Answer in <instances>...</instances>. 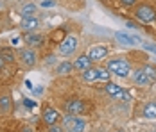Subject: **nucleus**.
Segmentation results:
<instances>
[{
  "mask_svg": "<svg viewBox=\"0 0 156 132\" xmlns=\"http://www.w3.org/2000/svg\"><path fill=\"white\" fill-rule=\"evenodd\" d=\"M77 46H79V39L76 36H66L58 46V54L61 57H72L77 52Z\"/></svg>",
  "mask_w": 156,
  "mask_h": 132,
  "instance_id": "nucleus-3",
  "label": "nucleus"
},
{
  "mask_svg": "<svg viewBox=\"0 0 156 132\" xmlns=\"http://www.w3.org/2000/svg\"><path fill=\"white\" fill-rule=\"evenodd\" d=\"M43 93V88H36V95H41Z\"/></svg>",
  "mask_w": 156,
  "mask_h": 132,
  "instance_id": "nucleus-33",
  "label": "nucleus"
},
{
  "mask_svg": "<svg viewBox=\"0 0 156 132\" xmlns=\"http://www.w3.org/2000/svg\"><path fill=\"white\" fill-rule=\"evenodd\" d=\"M72 72H74V63H70V61H63L56 66V73L58 75H68Z\"/></svg>",
  "mask_w": 156,
  "mask_h": 132,
  "instance_id": "nucleus-18",
  "label": "nucleus"
},
{
  "mask_svg": "<svg viewBox=\"0 0 156 132\" xmlns=\"http://www.w3.org/2000/svg\"><path fill=\"white\" fill-rule=\"evenodd\" d=\"M119 100H124V102H129L131 100V93L127 91V89H122V95H120V98Z\"/></svg>",
  "mask_w": 156,
  "mask_h": 132,
  "instance_id": "nucleus-27",
  "label": "nucleus"
},
{
  "mask_svg": "<svg viewBox=\"0 0 156 132\" xmlns=\"http://www.w3.org/2000/svg\"><path fill=\"white\" fill-rule=\"evenodd\" d=\"M56 2L54 0H41V7H54Z\"/></svg>",
  "mask_w": 156,
  "mask_h": 132,
  "instance_id": "nucleus-28",
  "label": "nucleus"
},
{
  "mask_svg": "<svg viewBox=\"0 0 156 132\" xmlns=\"http://www.w3.org/2000/svg\"><path fill=\"white\" fill-rule=\"evenodd\" d=\"M25 86H27L29 89H32V84H31V80H25Z\"/></svg>",
  "mask_w": 156,
  "mask_h": 132,
  "instance_id": "nucleus-34",
  "label": "nucleus"
},
{
  "mask_svg": "<svg viewBox=\"0 0 156 132\" xmlns=\"http://www.w3.org/2000/svg\"><path fill=\"white\" fill-rule=\"evenodd\" d=\"M81 75H83V80H86V82H97V66H92V68L81 72Z\"/></svg>",
  "mask_w": 156,
  "mask_h": 132,
  "instance_id": "nucleus-19",
  "label": "nucleus"
},
{
  "mask_svg": "<svg viewBox=\"0 0 156 132\" xmlns=\"http://www.w3.org/2000/svg\"><path fill=\"white\" fill-rule=\"evenodd\" d=\"M23 105H25L27 109H32V107H34L36 103L32 102V100H29V98H23Z\"/></svg>",
  "mask_w": 156,
  "mask_h": 132,
  "instance_id": "nucleus-29",
  "label": "nucleus"
},
{
  "mask_svg": "<svg viewBox=\"0 0 156 132\" xmlns=\"http://www.w3.org/2000/svg\"><path fill=\"white\" fill-rule=\"evenodd\" d=\"M142 116L147 118V120H156V102L154 100H149V102L144 105V109H142Z\"/></svg>",
  "mask_w": 156,
  "mask_h": 132,
  "instance_id": "nucleus-15",
  "label": "nucleus"
},
{
  "mask_svg": "<svg viewBox=\"0 0 156 132\" xmlns=\"http://www.w3.org/2000/svg\"><path fill=\"white\" fill-rule=\"evenodd\" d=\"M133 18L138 23H144V25L154 23L156 22V9L151 4H147V2H138L133 7Z\"/></svg>",
  "mask_w": 156,
  "mask_h": 132,
  "instance_id": "nucleus-2",
  "label": "nucleus"
},
{
  "mask_svg": "<svg viewBox=\"0 0 156 132\" xmlns=\"http://www.w3.org/2000/svg\"><path fill=\"white\" fill-rule=\"evenodd\" d=\"M142 46H144L145 50H149V52H153V54H156V45H153V43H145V41H142Z\"/></svg>",
  "mask_w": 156,
  "mask_h": 132,
  "instance_id": "nucleus-26",
  "label": "nucleus"
},
{
  "mask_svg": "<svg viewBox=\"0 0 156 132\" xmlns=\"http://www.w3.org/2000/svg\"><path fill=\"white\" fill-rule=\"evenodd\" d=\"M94 66V61L90 59L88 54H81L76 61H74V70H79V72H84V70H88V68H92Z\"/></svg>",
  "mask_w": 156,
  "mask_h": 132,
  "instance_id": "nucleus-12",
  "label": "nucleus"
},
{
  "mask_svg": "<svg viewBox=\"0 0 156 132\" xmlns=\"http://www.w3.org/2000/svg\"><path fill=\"white\" fill-rule=\"evenodd\" d=\"M16 59H18L25 68H32V66H36V63H38V54H36L34 48L25 46V48H20V50H18Z\"/></svg>",
  "mask_w": 156,
  "mask_h": 132,
  "instance_id": "nucleus-4",
  "label": "nucleus"
},
{
  "mask_svg": "<svg viewBox=\"0 0 156 132\" xmlns=\"http://www.w3.org/2000/svg\"><path fill=\"white\" fill-rule=\"evenodd\" d=\"M106 86H104V91L108 93L111 98H115V100H119L120 98V95H122V86H119L117 82H111V80H108V82H104Z\"/></svg>",
  "mask_w": 156,
  "mask_h": 132,
  "instance_id": "nucleus-13",
  "label": "nucleus"
},
{
  "mask_svg": "<svg viewBox=\"0 0 156 132\" xmlns=\"http://www.w3.org/2000/svg\"><path fill=\"white\" fill-rule=\"evenodd\" d=\"M22 132H32V129H31V127H23V130H22Z\"/></svg>",
  "mask_w": 156,
  "mask_h": 132,
  "instance_id": "nucleus-35",
  "label": "nucleus"
},
{
  "mask_svg": "<svg viewBox=\"0 0 156 132\" xmlns=\"http://www.w3.org/2000/svg\"><path fill=\"white\" fill-rule=\"evenodd\" d=\"M117 2H119V5L124 7V9H133V7L138 4V0H117Z\"/></svg>",
  "mask_w": 156,
  "mask_h": 132,
  "instance_id": "nucleus-24",
  "label": "nucleus"
},
{
  "mask_svg": "<svg viewBox=\"0 0 156 132\" xmlns=\"http://www.w3.org/2000/svg\"><path fill=\"white\" fill-rule=\"evenodd\" d=\"M23 41L27 46H41V45L45 43V36H41L40 32H25V36H23Z\"/></svg>",
  "mask_w": 156,
  "mask_h": 132,
  "instance_id": "nucleus-10",
  "label": "nucleus"
},
{
  "mask_svg": "<svg viewBox=\"0 0 156 132\" xmlns=\"http://www.w3.org/2000/svg\"><path fill=\"white\" fill-rule=\"evenodd\" d=\"M48 132H65V130H63V127L59 123H52V125H48Z\"/></svg>",
  "mask_w": 156,
  "mask_h": 132,
  "instance_id": "nucleus-25",
  "label": "nucleus"
},
{
  "mask_svg": "<svg viewBox=\"0 0 156 132\" xmlns=\"http://www.w3.org/2000/svg\"><path fill=\"white\" fill-rule=\"evenodd\" d=\"M5 64H7V63H5V61H4V59L0 57V72H2V70H4V68H5Z\"/></svg>",
  "mask_w": 156,
  "mask_h": 132,
  "instance_id": "nucleus-31",
  "label": "nucleus"
},
{
  "mask_svg": "<svg viewBox=\"0 0 156 132\" xmlns=\"http://www.w3.org/2000/svg\"><path fill=\"white\" fill-rule=\"evenodd\" d=\"M0 57L4 59L7 64H13V63L16 61L15 48H11V46H4V48H0Z\"/></svg>",
  "mask_w": 156,
  "mask_h": 132,
  "instance_id": "nucleus-16",
  "label": "nucleus"
},
{
  "mask_svg": "<svg viewBox=\"0 0 156 132\" xmlns=\"http://www.w3.org/2000/svg\"><path fill=\"white\" fill-rule=\"evenodd\" d=\"M11 107H13V98H11V95H9V93L0 95V113H2V114H7V113L11 111Z\"/></svg>",
  "mask_w": 156,
  "mask_h": 132,
  "instance_id": "nucleus-14",
  "label": "nucleus"
},
{
  "mask_svg": "<svg viewBox=\"0 0 156 132\" xmlns=\"http://www.w3.org/2000/svg\"><path fill=\"white\" fill-rule=\"evenodd\" d=\"M115 41H119L124 46H133V45H142V38L126 34V32H115Z\"/></svg>",
  "mask_w": 156,
  "mask_h": 132,
  "instance_id": "nucleus-8",
  "label": "nucleus"
},
{
  "mask_svg": "<svg viewBox=\"0 0 156 132\" xmlns=\"http://www.w3.org/2000/svg\"><path fill=\"white\" fill-rule=\"evenodd\" d=\"M36 4H25V5H22V18H29V16H36Z\"/></svg>",
  "mask_w": 156,
  "mask_h": 132,
  "instance_id": "nucleus-20",
  "label": "nucleus"
},
{
  "mask_svg": "<svg viewBox=\"0 0 156 132\" xmlns=\"http://www.w3.org/2000/svg\"><path fill=\"white\" fill-rule=\"evenodd\" d=\"M66 38V32H65V29H59V30H54L52 34H50V39L54 41V43H61L63 39Z\"/></svg>",
  "mask_w": 156,
  "mask_h": 132,
  "instance_id": "nucleus-23",
  "label": "nucleus"
},
{
  "mask_svg": "<svg viewBox=\"0 0 156 132\" xmlns=\"http://www.w3.org/2000/svg\"><path fill=\"white\" fill-rule=\"evenodd\" d=\"M65 132H72V130H65Z\"/></svg>",
  "mask_w": 156,
  "mask_h": 132,
  "instance_id": "nucleus-37",
  "label": "nucleus"
},
{
  "mask_svg": "<svg viewBox=\"0 0 156 132\" xmlns=\"http://www.w3.org/2000/svg\"><path fill=\"white\" fill-rule=\"evenodd\" d=\"M108 54H109V50H108V46H104V45H95V46L90 48V52H88V56H90V59L94 63L104 61V59L108 57Z\"/></svg>",
  "mask_w": 156,
  "mask_h": 132,
  "instance_id": "nucleus-7",
  "label": "nucleus"
},
{
  "mask_svg": "<svg viewBox=\"0 0 156 132\" xmlns=\"http://www.w3.org/2000/svg\"><path fill=\"white\" fill-rule=\"evenodd\" d=\"M106 68H108L109 73L115 75V77H119V79H127V77L131 75V72H133L131 61L126 59V57H111V59H108Z\"/></svg>",
  "mask_w": 156,
  "mask_h": 132,
  "instance_id": "nucleus-1",
  "label": "nucleus"
},
{
  "mask_svg": "<svg viewBox=\"0 0 156 132\" xmlns=\"http://www.w3.org/2000/svg\"><path fill=\"white\" fill-rule=\"evenodd\" d=\"M11 43H13V46H16V45L20 43V38H13V39H11Z\"/></svg>",
  "mask_w": 156,
  "mask_h": 132,
  "instance_id": "nucleus-32",
  "label": "nucleus"
},
{
  "mask_svg": "<svg viewBox=\"0 0 156 132\" xmlns=\"http://www.w3.org/2000/svg\"><path fill=\"white\" fill-rule=\"evenodd\" d=\"M109 79H111V73L108 72V68L106 66H97V80L108 82Z\"/></svg>",
  "mask_w": 156,
  "mask_h": 132,
  "instance_id": "nucleus-21",
  "label": "nucleus"
},
{
  "mask_svg": "<svg viewBox=\"0 0 156 132\" xmlns=\"http://www.w3.org/2000/svg\"><path fill=\"white\" fill-rule=\"evenodd\" d=\"M113 132H124V130H120V129H119V130H113Z\"/></svg>",
  "mask_w": 156,
  "mask_h": 132,
  "instance_id": "nucleus-36",
  "label": "nucleus"
},
{
  "mask_svg": "<svg viewBox=\"0 0 156 132\" xmlns=\"http://www.w3.org/2000/svg\"><path fill=\"white\" fill-rule=\"evenodd\" d=\"M59 118H61V113L58 111V109H54V107H43V113H41V120L47 123V125H52V123H58L59 121Z\"/></svg>",
  "mask_w": 156,
  "mask_h": 132,
  "instance_id": "nucleus-9",
  "label": "nucleus"
},
{
  "mask_svg": "<svg viewBox=\"0 0 156 132\" xmlns=\"http://www.w3.org/2000/svg\"><path fill=\"white\" fill-rule=\"evenodd\" d=\"M65 111L68 114H74V116H79L86 111V103L83 102L81 98H68L65 102Z\"/></svg>",
  "mask_w": 156,
  "mask_h": 132,
  "instance_id": "nucleus-5",
  "label": "nucleus"
},
{
  "mask_svg": "<svg viewBox=\"0 0 156 132\" xmlns=\"http://www.w3.org/2000/svg\"><path fill=\"white\" fill-rule=\"evenodd\" d=\"M151 132H156V130H151Z\"/></svg>",
  "mask_w": 156,
  "mask_h": 132,
  "instance_id": "nucleus-38",
  "label": "nucleus"
},
{
  "mask_svg": "<svg viewBox=\"0 0 156 132\" xmlns=\"http://www.w3.org/2000/svg\"><path fill=\"white\" fill-rule=\"evenodd\" d=\"M131 79H133L135 86H140V88H147V86L154 84V82L151 80V77H149V75L145 73V72L142 70L140 66H138L136 70H133V73H131Z\"/></svg>",
  "mask_w": 156,
  "mask_h": 132,
  "instance_id": "nucleus-6",
  "label": "nucleus"
},
{
  "mask_svg": "<svg viewBox=\"0 0 156 132\" xmlns=\"http://www.w3.org/2000/svg\"><path fill=\"white\" fill-rule=\"evenodd\" d=\"M126 25H127V27H129V29H138V25H136V23H135V22H129V20H127V22H126Z\"/></svg>",
  "mask_w": 156,
  "mask_h": 132,
  "instance_id": "nucleus-30",
  "label": "nucleus"
},
{
  "mask_svg": "<svg viewBox=\"0 0 156 132\" xmlns=\"http://www.w3.org/2000/svg\"><path fill=\"white\" fill-rule=\"evenodd\" d=\"M140 68H142V70H144L147 75H149V77H151V80H153V82H156V66H154V64H149V63H145V64H142Z\"/></svg>",
  "mask_w": 156,
  "mask_h": 132,
  "instance_id": "nucleus-22",
  "label": "nucleus"
},
{
  "mask_svg": "<svg viewBox=\"0 0 156 132\" xmlns=\"http://www.w3.org/2000/svg\"><path fill=\"white\" fill-rule=\"evenodd\" d=\"M20 29L23 32H36V29H40V20L36 16H29V18H22L20 22Z\"/></svg>",
  "mask_w": 156,
  "mask_h": 132,
  "instance_id": "nucleus-11",
  "label": "nucleus"
},
{
  "mask_svg": "<svg viewBox=\"0 0 156 132\" xmlns=\"http://www.w3.org/2000/svg\"><path fill=\"white\" fill-rule=\"evenodd\" d=\"M70 130L72 132H88V121L81 116H76L72 127H70Z\"/></svg>",
  "mask_w": 156,
  "mask_h": 132,
  "instance_id": "nucleus-17",
  "label": "nucleus"
}]
</instances>
